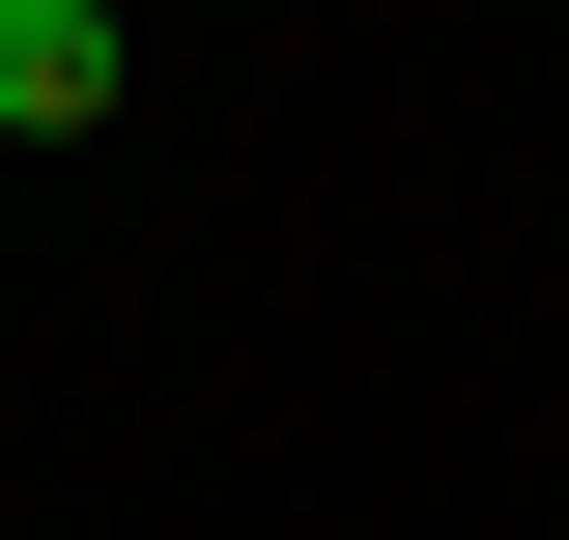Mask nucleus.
<instances>
[{"mask_svg":"<svg viewBox=\"0 0 569 540\" xmlns=\"http://www.w3.org/2000/svg\"><path fill=\"white\" fill-rule=\"evenodd\" d=\"M114 114V0H0V142H86Z\"/></svg>","mask_w":569,"mask_h":540,"instance_id":"obj_1","label":"nucleus"}]
</instances>
